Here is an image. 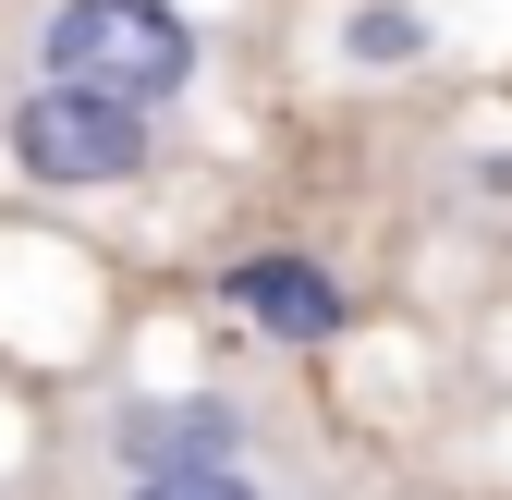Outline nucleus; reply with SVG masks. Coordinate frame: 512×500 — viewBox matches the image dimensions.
Instances as JSON below:
<instances>
[{
    "label": "nucleus",
    "mask_w": 512,
    "mask_h": 500,
    "mask_svg": "<svg viewBox=\"0 0 512 500\" xmlns=\"http://www.w3.org/2000/svg\"><path fill=\"white\" fill-rule=\"evenodd\" d=\"M37 86L159 110V98L196 86V25H183V0H61L37 25Z\"/></svg>",
    "instance_id": "f257e3e1"
},
{
    "label": "nucleus",
    "mask_w": 512,
    "mask_h": 500,
    "mask_svg": "<svg viewBox=\"0 0 512 500\" xmlns=\"http://www.w3.org/2000/svg\"><path fill=\"white\" fill-rule=\"evenodd\" d=\"M13 171L49 183V196L135 183V171H147V110L86 98V86H37V98H13Z\"/></svg>",
    "instance_id": "f03ea898"
},
{
    "label": "nucleus",
    "mask_w": 512,
    "mask_h": 500,
    "mask_svg": "<svg viewBox=\"0 0 512 500\" xmlns=\"http://www.w3.org/2000/svg\"><path fill=\"white\" fill-rule=\"evenodd\" d=\"M110 452H122V476H159V464H256V415L244 403H122L110 415Z\"/></svg>",
    "instance_id": "7ed1b4c3"
},
{
    "label": "nucleus",
    "mask_w": 512,
    "mask_h": 500,
    "mask_svg": "<svg viewBox=\"0 0 512 500\" xmlns=\"http://www.w3.org/2000/svg\"><path fill=\"white\" fill-rule=\"evenodd\" d=\"M220 293H232V318H256L269 342H342L354 330V293L317 269V257H232Z\"/></svg>",
    "instance_id": "20e7f679"
},
{
    "label": "nucleus",
    "mask_w": 512,
    "mask_h": 500,
    "mask_svg": "<svg viewBox=\"0 0 512 500\" xmlns=\"http://www.w3.org/2000/svg\"><path fill=\"white\" fill-rule=\"evenodd\" d=\"M122 500H293V488L256 464H159V476H122Z\"/></svg>",
    "instance_id": "39448f33"
},
{
    "label": "nucleus",
    "mask_w": 512,
    "mask_h": 500,
    "mask_svg": "<svg viewBox=\"0 0 512 500\" xmlns=\"http://www.w3.org/2000/svg\"><path fill=\"white\" fill-rule=\"evenodd\" d=\"M342 49H354V61H415V49H427V25L378 0V13H354V25H342Z\"/></svg>",
    "instance_id": "423d86ee"
}]
</instances>
